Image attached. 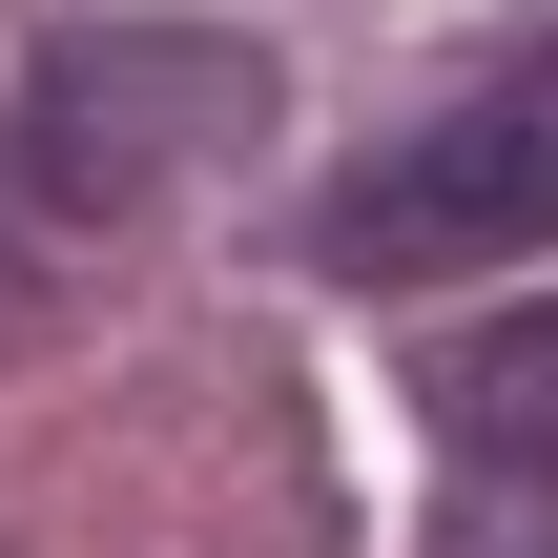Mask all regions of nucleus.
I'll return each mask as SVG.
<instances>
[{
	"label": "nucleus",
	"instance_id": "f03ea898",
	"mask_svg": "<svg viewBox=\"0 0 558 558\" xmlns=\"http://www.w3.org/2000/svg\"><path fill=\"white\" fill-rule=\"evenodd\" d=\"M311 248L352 269V290H435V269H518L558 248V41H518L476 104H435L414 145H373L331 207H311Z\"/></svg>",
	"mask_w": 558,
	"mask_h": 558
},
{
	"label": "nucleus",
	"instance_id": "7ed1b4c3",
	"mask_svg": "<svg viewBox=\"0 0 558 558\" xmlns=\"http://www.w3.org/2000/svg\"><path fill=\"white\" fill-rule=\"evenodd\" d=\"M435 456L497 476V497H558V290L538 311H476L435 352Z\"/></svg>",
	"mask_w": 558,
	"mask_h": 558
},
{
	"label": "nucleus",
	"instance_id": "f257e3e1",
	"mask_svg": "<svg viewBox=\"0 0 558 558\" xmlns=\"http://www.w3.org/2000/svg\"><path fill=\"white\" fill-rule=\"evenodd\" d=\"M228 145H269V41H228V21H83V41H41L21 104H0V207L124 228V207L207 186Z\"/></svg>",
	"mask_w": 558,
	"mask_h": 558
}]
</instances>
